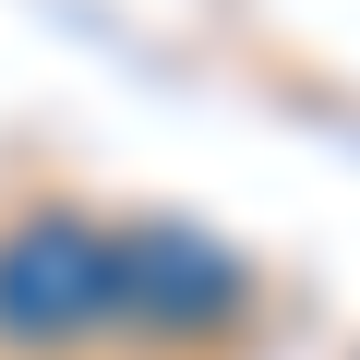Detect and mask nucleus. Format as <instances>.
I'll return each instance as SVG.
<instances>
[{"label":"nucleus","instance_id":"nucleus-1","mask_svg":"<svg viewBox=\"0 0 360 360\" xmlns=\"http://www.w3.org/2000/svg\"><path fill=\"white\" fill-rule=\"evenodd\" d=\"M120 312V240L96 229V217H72V205H49V217H13L0 229V348H72V336H96Z\"/></svg>","mask_w":360,"mask_h":360},{"label":"nucleus","instance_id":"nucleus-2","mask_svg":"<svg viewBox=\"0 0 360 360\" xmlns=\"http://www.w3.org/2000/svg\"><path fill=\"white\" fill-rule=\"evenodd\" d=\"M252 300V264L205 229H132L120 240V312L132 324H168V336H205Z\"/></svg>","mask_w":360,"mask_h":360}]
</instances>
